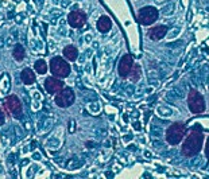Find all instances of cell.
<instances>
[{
    "label": "cell",
    "instance_id": "obj_14",
    "mask_svg": "<svg viewBox=\"0 0 209 179\" xmlns=\"http://www.w3.org/2000/svg\"><path fill=\"white\" fill-rule=\"evenodd\" d=\"M64 55H65V58L68 61H74L77 58V55H78V51H77V49L74 46H66L64 49Z\"/></svg>",
    "mask_w": 209,
    "mask_h": 179
},
{
    "label": "cell",
    "instance_id": "obj_16",
    "mask_svg": "<svg viewBox=\"0 0 209 179\" xmlns=\"http://www.w3.org/2000/svg\"><path fill=\"white\" fill-rule=\"evenodd\" d=\"M34 66H35V70L38 71L39 74H45L47 71V65H46V62H45L43 59H38Z\"/></svg>",
    "mask_w": 209,
    "mask_h": 179
},
{
    "label": "cell",
    "instance_id": "obj_11",
    "mask_svg": "<svg viewBox=\"0 0 209 179\" xmlns=\"http://www.w3.org/2000/svg\"><path fill=\"white\" fill-rule=\"evenodd\" d=\"M167 32V27L166 26H155L153 28L148 30V36L153 41H161Z\"/></svg>",
    "mask_w": 209,
    "mask_h": 179
},
{
    "label": "cell",
    "instance_id": "obj_3",
    "mask_svg": "<svg viewBox=\"0 0 209 179\" xmlns=\"http://www.w3.org/2000/svg\"><path fill=\"white\" fill-rule=\"evenodd\" d=\"M50 70L58 78H65L70 74V65L61 57H54L50 61Z\"/></svg>",
    "mask_w": 209,
    "mask_h": 179
},
{
    "label": "cell",
    "instance_id": "obj_2",
    "mask_svg": "<svg viewBox=\"0 0 209 179\" xmlns=\"http://www.w3.org/2000/svg\"><path fill=\"white\" fill-rule=\"evenodd\" d=\"M186 133V125L183 123H174L169 127L166 132V140L171 146H177L183 139Z\"/></svg>",
    "mask_w": 209,
    "mask_h": 179
},
{
    "label": "cell",
    "instance_id": "obj_6",
    "mask_svg": "<svg viewBox=\"0 0 209 179\" xmlns=\"http://www.w3.org/2000/svg\"><path fill=\"white\" fill-rule=\"evenodd\" d=\"M74 92L70 88H66L56 96V104L61 108H68L74 103Z\"/></svg>",
    "mask_w": 209,
    "mask_h": 179
},
{
    "label": "cell",
    "instance_id": "obj_9",
    "mask_svg": "<svg viewBox=\"0 0 209 179\" xmlns=\"http://www.w3.org/2000/svg\"><path fill=\"white\" fill-rule=\"evenodd\" d=\"M64 88V82H61L58 78H54V77H49V78L45 79V89L47 90V93L50 94H56L59 93Z\"/></svg>",
    "mask_w": 209,
    "mask_h": 179
},
{
    "label": "cell",
    "instance_id": "obj_12",
    "mask_svg": "<svg viewBox=\"0 0 209 179\" xmlns=\"http://www.w3.org/2000/svg\"><path fill=\"white\" fill-rule=\"evenodd\" d=\"M20 78H22V81H23L26 85H31V84L35 82V73H34L31 69L26 68V69H23V70H22Z\"/></svg>",
    "mask_w": 209,
    "mask_h": 179
},
{
    "label": "cell",
    "instance_id": "obj_18",
    "mask_svg": "<svg viewBox=\"0 0 209 179\" xmlns=\"http://www.w3.org/2000/svg\"><path fill=\"white\" fill-rule=\"evenodd\" d=\"M4 121H6V115H4V112L0 108V125H3Z\"/></svg>",
    "mask_w": 209,
    "mask_h": 179
},
{
    "label": "cell",
    "instance_id": "obj_7",
    "mask_svg": "<svg viewBox=\"0 0 209 179\" xmlns=\"http://www.w3.org/2000/svg\"><path fill=\"white\" fill-rule=\"evenodd\" d=\"M132 66H134L132 57H131L130 54L123 55L120 62H119V68H118L119 76H120L121 78H127V77L131 74V71H132Z\"/></svg>",
    "mask_w": 209,
    "mask_h": 179
},
{
    "label": "cell",
    "instance_id": "obj_4",
    "mask_svg": "<svg viewBox=\"0 0 209 179\" xmlns=\"http://www.w3.org/2000/svg\"><path fill=\"white\" fill-rule=\"evenodd\" d=\"M188 104H189V109L193 113H202L205 111V101H204V97L198 93L197 90L191 89L188 94Z\"/></svg>",
    "mask_w": 209,
    "mask_h": 179
},
{
    "label": "cell",
    "instance_id": "obj_17",
    "mask_svg": "<svg viewBox=\"0 0 209 179\" xmlns=\"http://www.w3.org/2000/svg\"><path fill=\"white\" fill-rule=\"evenodd\" d=\"M140 74H142V71H140V66L139 65H135V68H134V70L131 71V81L132 82H136L139 78H140Z\"/></svg>",
    "mask_w": 209,
    "mask_h": 179
},
{
    "label": "cell",
    "instance_id": "obj_10",
    "mask_svg": "<svg viewBox=\"0 0 209 179\" xmlns=\"http://www.w3.org/2000/svg\"><path fill=\"white\" fill-rule=\"evenodd\" d=\"M7 108L14 113L15 117H20L22 116V103L19 101V98L16 96H10L7 98Z\"/></svg>",
    "mask_w": 209,
    "mask_h": 179
},
{
    "label": "cell",
    "instance_id": "obj_13",
    "mask_svg": "<svg viewBox=\"0 0 209 179\" xmlns=\"http://www.w3.org/2000/svg\"><path fill=\"white\" fill-rule=\"evenodd\" d=\"M111 27H112V23L108 16H101L97 20V28L100 32H108L111 30Z\"/></svg>",
    "mask_w": 209,
    "mask_h": 179
},
{
    "label": "cell",
    "instance_id": "obj_5",
    "mask_svg": "<svg viewBox=\"0 0 209 179\" xmlns=\"http://www.w3.org/2000/svg\"><path fill=\"white\" fill-rule=\"evenodd\" d=\"M158 9L155 7H144L139 11L138 14V20L142 26H150L158 19Z\"/></svg>",
    "mask_w": 209,
    "mask_h": 179
},
{
    "label": "cell",
    "instance_id": "obj_21",
    "mask_svg": "<svg viewBox=\"0 0 209 179\" xmlns=\"http://www.w3.org/2000/svg\"><path fill=\"white\" fill-rule=\"evenodd\" d=\"M3 46V38H0V47Z\"/></svg>",
    "mask_w": 209,
    "mask_h": 179
},
{
    "label": "cell",
    "instance_id": "obj_1",
    "mask_svg": "<svg viewBox=\"0 0 209 179\" xmlns=\"http://www.w3.org/2000/svg\"><path fill=\"white\" fill-rule=\"evenodd\" d=\"M202 141H204V135L201 132V129H193L188 135L182 144V154L185 156H194L202 148Z\"/></svg>",
    "mask_w": 209,
    "mask_h": 179
},
{
    "label": "cell",
    "instance_id": "obj_15",
    "mask_svg": "<svg viewBox=\"0 0 209 179\" xmlns=\"http://www.w3.org/2000/svg\"><path fill=\"white\" fill-rule=\"evenodd\" d=\"M14 58L16 59V61H23L24 59V49H23V46L22 44H16L15 46V49H14Z\"/></svg>",
    "mask_w": 209,
    "mask_h": 179
},
{
    "label": "cell",
    "instance_id": "obj_19",
    "mask_svg": "<svg viewBox=\"0 0 209 179\" xmlns=\"http://www.w3.org/2000/svg\"><path fill=\"white\" fill-rule=\"evenodd\" d=\"M205 155H206V158L209 159V138H208V140H206V147H205Z\"/></svg>",
    "mask_w": 209,
    "mask_h": 179
},
{
    "label": "cell",
    "instance_id": "obj_8",
    "mask_svg": "<svg viewBox=\"0 0 209 179\" xmlns=\"http://www.w3.org/2000/svg\"><path fill=\"white\" fill-rule=\"evenodd\" d=\"M68 20H69V24L74 28H80V27H83L86 22V15L81 11H73L69 14L68 16Z\"/></svg>",
    "mask_w": 209,
    "mask_h": 179
},
{
    "label": "cell",
    "instance_id": "obj_20",
    "mask_svg": "<svg viewBox=\"0 0 209 179\" xmlns=\"http://www.w3.org/2000/svg\"><path fill=\"white\" fill-rule=\"evenodd\" d=\"M34 159H35V160H39V159H41V155H39L38 152H35L34 154Z\"/></svg>",
    "mask_w": 209,
    "mask_h": 179
}]
</instances>
